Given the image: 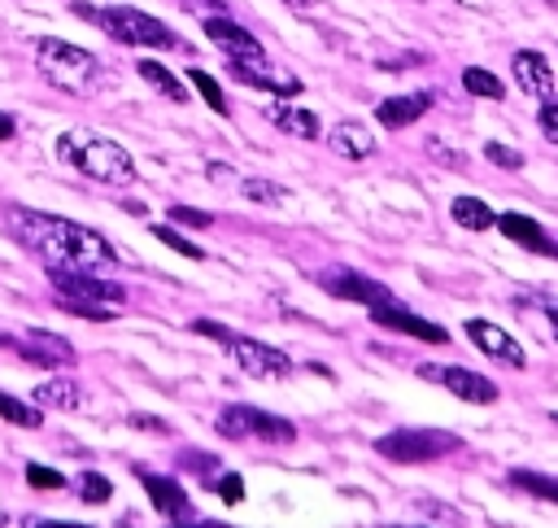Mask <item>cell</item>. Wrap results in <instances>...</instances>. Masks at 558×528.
Instances as JSON below:
<instances>
[{
  "instance_id": "6da1fadb",
  "label": "cell",
  "mask_w": 558,
  "mask_h": 528,
  "mask_svg": "<svg viewBox=\"0 0 558 528\" xmlns=\"http://www.w3.org/2000/svg\"><path fill=\"white\" fill-rule=\"evenodd\" d=\"M4 231L35 257L44 262V271L52 266H87V271H100V266H113L118 253L113 244L83 227V223H70V218H57V214H44V209H31V205H9L4 209Z\"/></svg>"
},
{
  "instance_id": "7a4b0ae2",
  "label": "cell",
  "mask_w": 558,
  "mask_h": 528,
  "mask_svg": "<svg viewBox=\"0 0 558 528\" xmlns=\"http://www.w3.org/2000/svg\"><path fill=\"white\" fill-rule=\"evenodd\" d=\"M52 153H57V161H65L70 170H78V175L92 179V183L122 188V183L135 179L131 153H126L118 140L100 135V131H83V127H78V131H61L57 144H52Z\"/></svg>"
},
{
  "instance_id": "3957f363",
  "label": "cell",
  "mask_w": 558,
  "mask_h": 528,
  "mask_svg": "<svg viewBox=\"0 0 558 528\" xmlns=\"http://www.w3.org/2000/svg\"><path fill=\"white\" fill-rule=\"evenodd\" d=\"M35 65H39V74H44L52 87H61V92H70V96H92V92L105 83L100 57L87 52V48H78V44H65V39H57V35L35 39Z\"/></svg>"
},
{
  "instance_id": "277c9868",
  "label": "cell",
  "mask_w": 558,
  "mask_h": 528,
  "mask_svg": "<svg viewBox=\"0 0 558 528\" xmlns=\"http://www.w3.org/2000/svg\"><path fill=\"white\" fill-rule=\"evenodd\" d=\"M74 13L87 17L92 26H100V31H105L109 39H118V44H131V48H157V52L179 48V35H174L161 17H153V13H144V9H131V4H109V9L74 4Z\"/></svg>"
},
{
  "instance_id": "5b68a950",
  "label": "cell",
  "mask_w": 558,
  "mask_h": 528,
  "mask_svg": "<svg viewBox=\"0 0 558 528\" xmlns=\"http://www.w3.org/2000/svg\"><path fill=\"white\" fill-rule=\"evenodd\" d=\"M192 332L222 340V345L231 349V358L240 362V371H244V375H253V380H288V375L296 371V367H292V358H288L283 349H275V345H266V340H253V336H240V332H231V327H222V323L196 319V323H192Z\"/></svg>"
},
{
  "instance_id": "8992f818",
  "label": "cell",
  "mask_w": 558,
  "mask_h": 528,
  "mask_svg": "<svg viewBox=\"0 0 558 528\" xmlns=\"http://www.w3.org/2000/svg\"><path fill=\"white\" fill-rule=\"evenodd\" d=\"M214 428L227 441H262V445H292L296 441V428L288 419H279V415H270L262 406H244V401L222 406Z\"/></svg>"
},
{
  "instance_id": "52a82bcc",
  "label": "cell",
  "mask_w": 558,
  "mask_h": 528,
  "mask_svg": "<svg viewBox=\"0 0 558 528\" xmlns=\"http://www.w3.org/2000/svg\"><path fill=\"white\" fill-rule=\"evenodd\" d=\"M458 449H462V436L440 432V428H397V432L375 441V454H384L392 463H436V458L458 454Z\"/></svg>"
},
{
  "instance_id": "ba28073f",
  "label": "cell",
  "mask_w": 558,
  "mask_h": 528,
  "mask_svg": "<svg viewBox=\"0 0 558 528\" xmlns=\"http://www.w3.org/2000/svg\"><path fill=\"white\" fill-rule=\"evenodd\" d=\"M48 279H52V292L65 297V301H87V305H122L126 301V288L122 284L100 279L87 266H52Z\"/></svg>"
},
{
  "instance_id": "9c48e42d",
  "label": "cell",
  "mask_w": 558,
  "mask_h": 528,
  "mask_svg": "<svg viewBox=\"0 0 558 528\" xmlns=\"http://www.w3.org/2000/svg\"><path fill=\"white\" fill-rule=\"evenodd\" d=\"M227 74L244 87H257V92H270V96H301V79L288 74L283 65L266 61L262 57H227Z\"/></svg>"
},
{
  "instance_id": "30bf717a",
  "label": "cell",
  "mask_w": 558,
  "mask_h": 528,
  "mask_svg": "<svg viewBox=\"0 0 558 528\" xmlns=\"http://www.w3.org/2000/svg\"><path fill=\"white\" fill-rule=\"evenodd\" d=\"M414 371H418L423 380H432V384L449 388V393H453V397H462V401H475V406H493V401H497V384H493L488 375H480V371L449 367V362H418Z\"/></svg>"
},
{
  "instance_id": "8fae6325",
  "label": "cell",
  "mask_w": 558,
  "mask_h": 528,
  "mask_svg": "<svg viewBox=\"0 0 558 528\" xmlns=\"http://www.w3.org/2000/svg\"><path fill=\"white\" fill-rule=\"evenodd\" d=\"M318 284L331 292V297H340V301H357V305H379V301H392V292L379 284V279H371V275H362V271H349V266H327V271H318Z\"/></svg>"
},
{
  "instance_id": "7c38bea8",
  "label": "cell",
  "mask_w": 558,
  "mask_h": 528,
  "mask_svg": "<svg viewBox=\"0 0 558 528\" xmlns=\"http://www.w3.org/2000/svg\"><path fill=\"white\" fill-rule=\"evenodd\" d=\"M0 345L17 349L35 367H74V349L57 332H22V336H0Z\"/></svg>"
},
{
  "instance_id": "4fadbf2b",
  "label": "cell",
  "mask_w": 558,
  "mask_h": 528,
  "mask_svg": "<svg viewBox=\"0 0 558 528\" xmlns=\"http://www.w3.org/2000/svg\"><path fill=\"white\" fill-rule=\"evenodd\" d=\"M371 323H379V327H392V332H405V336H414V340H427V345H445V340H449V332H445L440 323H427L423 314L405 310L397 297H392V301H379V305H371Z\"/></svg>"
},
{
  "instance_id": "5bb4252c",
  "label": "cell",
  "mask_w": 558,
  "mask_h": 528,
  "mask_svg": "<svg viewBox=\"0 0 558 528\" xmlns=\"http://www.w3.org/2000/svg\"><path fill=\"white\" fill-rule=\"evenodd\" d=\"M466 336H471V345H475L480 353L497 358L501 367H514V371H523V367H527L523 345H519L506 327H497V323H488V319H471V323H466Z\"/></svg>"
},
{
  "instance_id": "9a60e30c",
  "label": "cell",
  "mask_w": 558,
  "mask_h": 528,
  "mask_svg": "<svg viewBox=\"0 0 558 528\" xmlns=\"http://www.w3.org/2000/svg\"><path fill=\"white\" fill-rule=\"evenodd\" d=\"M510 74H514L519 92H527L532 100L554 96V70H549L545 52H536V48H519V52L510 57Z\"/></svg>"
},
{
  "instance_id": "2e32d148",
  "label": "cell",
  "mask_w": 558,
  "mask_h": 528,
  "mask_svg": "<svg viewBox=\"0 0 558 528\" xmlns=\"http://www.w3.org/2000/svg\"><path fill=\"white\" fill-rule=\"evenodd\" d=\"M140 480H144V489H148V502H153L166 519H174V524L196 519L192 497H187V489H183L179 480H170V476H153V471H140Z\"/></svg>"
},
{
  "instance_id": "e0dca14e",
  "label": "cell",
  "mask_w": 558,
  "mask_h": 528,
  "mask_svg": "<svg viewBox=\"0 0 558 528\" xmlns=\"http://www.w3.org/2000/svg\"><path fill=\"white\" fill-rule=\"evenodd\" d=\"M432 105H436V92H405V96H388V100H379V105H375V118H379V127L401 131V127L418 122Z\"/></svg>"
},
{
  "instance_id": "ac0fdd59",
  "label": "cell",
  "mask_w": 558,
  "mask_h": 528,
  "mask_svg": "<svg viewBox=\"0 0 558 528\" xmlns=\"http://www.w3.org/2000/svg\"><path fill=\"white\" fill-rule=\"evenodd\" d=\"M205 35H209V44L214 48H222L227 57H262L266 48L257 44V35H248L240 22H231V17H205Z\"/></svg>"
},
{
  "instance_id": "d6986e66",
  "label": "cell",
  "mask_w": 558,
  "mask_h": 528,
  "mask_svg": "<svg viewBox=\"0 0 558 528\" xmlns=\"http://www.w3.org/2000/svg\"><path fill=\"white\" fill-rule=\"evenodd\" d=\"M327 148H331L336 157H344V161H366V157L375 153V135H371L366 122L344 118V122H336V127L327 131Z\"/></svg>"
},
{
  "instance_id": "ffe728a7",
  "label": "cell",
  "mask_w": 558,
  "mask_h": 528,
  "mask_svg": "<svg viewBox=\"0 0 558 528\" xmlns=\"http://www.w3.org/2000/svg\"><path fill=\"white\" fill-rule=\"evenodd\" d=\"M497 227H501L506 240H514V244H523V249H532V253H554V257H558V244H554V240L545 236V227L532 223L527 214H497Z\"/></svg>"
},
{
  "instance_id": "44dd1931",
  "label": "cell",
  "mask_w": 558,
  "mask_h": 528,
  "mask_svg": "<svg viewBox=\"0 0 558 528\" xmlns=\"http://www.w3.org/2000/svg\"><path fill=\"white\" fill-rule=\"evenodd\" d=\"M266 118H270L279 131L296 135V140H318V118H314L310 109H301V105H283V100H275V105H266Z\"/></svg>"
},
{
  "instance_id": "7402d4cb",
  "label": "cell",
  "mask_w": 558,
  "mask_h": 528,
  "mask_svg": "<svg viewBox=\"0 0 558 528\" xmlns=\"http://www.w3.org/2000/svg\"><path fill=\"white\" fill-rule=\"evenodd\" d=\"M35 401L48 406V410H78L83 406V388L70 375H52V380L35 384Z\"/></svg>"
},
{
  "instance_id": "603a6c76",
  "label": "cell",
  "mask_w": 558,
  "mask_h": 528,
  "mask_svg": "<svg viewBox=\"0 0 558 528\" xmlns=\"http://www.w3.org/2000/svg\"><path fill=\"white\" fill-rule=\"evenodd\" d=\"M135 74L153 87V92H161L166 100H174V105H183L187 100V87L174 79V70H166L161 61H153V57H144V61H135Z\"/></svg>"
},
{
  "instance_id": "cb8c5ba5",
  "label": "cell",
  "mask_w": 558,
  "mask_h": 528,
  "mask_svg": "<svg viewBox=\"0 0 558 528\" xmlns=\"http://www.w3.org/2000/svg\"><path fill=\"white\" fill-rule=\"evenodd\" d=\"M449 214H453V223L466 227V231H488V227H497V214H493L480 196H453Z\"/></svg>"
},
{
  "instance_id": "d4e9b609",
  "label": "cell",
  "mask_w": 558,
  "mask_h": 528,
  "mask_svg": "<svg viewBox=\"0 0 558 528\" xmlns=\"http://www.w3.org/2000/svg\"><path fill=\"white\" fill-rule=\"evenodd\" d=\"M506 480H510L514 489H523V493H532V497H545V502H554V506H558V476H545V471H527V467H514Z\"/></svg>"
},
{
  "instance_id": "484cf974",
  "label": "cell",
  "mask_w": 558,
  "mask_h": 528,
  "mask_svg": "<svg viewBox=\"0 0 558 528\" xmlns=\"http://www.w3.org/2000/svg\"><path fill=\"white\" fill-rule=\"evenodd\" d=\"M187 83H192V87H196V92L205 96V105H209L214 113H222V118L231 113V105H227V96H222V87H218V79H214L209 70H201V65H192V70H187Z\"/></svg>"
},
{
  "instance_id": "4316f807",
  "label": "cell",
  "mask_w": 558,
  "mask_h": 528,
  "mask_svg": "<svg viewBox=\"0 0 558 528\" xmlns=\"http://www.w3.org/2000/svg\"><path fill=\"white\" fill-rule=\"evenodd\" d=\"M462 87H466L471 96H484V100H501V96H506L501 79L488 74V70H480V65H466V70H462Z\"/></svg>"
},
{
  "instance_id": "83f0119b",
  "label": "cell",
  "mask_w": 558,
  "mask_h": 528,
  "mask_svg": "<svg viewBox=\"0 0 558 528\" xmlns=\"http://www.w3.org/2000/svg\"><path fill=\"white\" fill-rule=\"evenodd\" d=\"M240 192L248 196V201H257V205H283L288 201V188L283 183H275V179H240Z\"/></svg>"
},
{
  "instance_id": "f1b7e54d",
  "label": "cell",
  "mask_w": 558,
  "mask_h": 528,
  "mask_svg": "<svg viewBox=\"0 0 558 528\" xmlns=\"http://www.w3.org/2000/svg\"><path fill=\"white\" fill-rule=\"evenodd\" d=\"M0 419L4 423H17V428H39L44 423V415L35 406H26L22 397H9V393H0Z\"/></svg>"
},
{
  "instance_id": "f546056e",
  "label": "cell",
  "mask_w": 558,
  "mask_h": 528,
  "mask_svg": "<svg viewBox=\"0 0 558 528\" xmlns=\"http://www.w3.org/2000/svg\"><path fill=\"white\" fill-rule=\"evenodd\" d=\"M74 484H78V497H83L87 506H105V502L113 497V484H109L100 471H83Z\"/></svg>"
},
{
  "instance_id": "4dcf8cb0",
  "label": "cell",
  "mask_w": 558,
  "mask_h": 528,
  "mask_svg": "<svg viewBox=\"0 0 558 528\" xmlns=\"http://www.w3.org/2000/svg\"><path fill=\"white\" fill-rule=\"evenodd\" d=\"M153 236H157L161 244H170L174 253H183V257H196V262L205 257V249H201V244H192L187 236H179V231H174V227H166V223H157V227H153Z\"/></svg>"
},
{
  "instance_id": "1f68e13d",
  "label": "cell",
  "mask_w": 558,
  "mask_h": 528,
  "mask_svg": "<svg viewBox=\"0 0 558 528\" xmlns=\"http://www.w3.org/2000/svg\"><path fill=\"white\" fill-rule=\"evenodd\" d=\"M57 305L65 314H74V319H96V323H109L113 319V305H87V301H65V297H57Z\"/></svg>"
},
{
  "instance_id": "d6a6232c",
  "label": "cell",
  "mask_w": 558,
  "mask_h": 528,
  "mask_svg": "<svg viewBox=\"0 0 558 528\" xmlns=\"http://www.w3.org/2000/svg\"><path fill=\"white\" fill-rule=\"evenodd\" d=\"M26 484L31 489H65V476L44 467V463H26Z\"/></svg>"
},
{
  "instance_id": "836d02e7",
  "label": "cell",
  "mask_w": 558,
  "mask_h": 528,
  "mask_svg": "<svg viewBox=\"0 0 558 528\" xmlns=\"http://www.w3.org/2000/svg\"><path fill=\"white\" fill-rule=\"evenodd\" d=\"M484 157H488L493 166H506V170H519V166H523V153H519V148H506V144H497V140L484 144Z\"/></svg>"
},
{
  "instance_id": "e575fe53",
  "label": "cell",
  "mask_w": 558,
  "mask_h": 528,
  "mask_svg": "<svg viewBox=\"0 0 558 528\" xmlns=\"http://www.w3.org/2000/svg\"><path fill=\"white\" fill-rule=\"evenodd\" d=\"M214 489H218V497H222L227 506H240V502H244V480H240L235 471L218 476V480H214Z\"/></svg>"
},
{
  "instance_id": "d590c367",
  "label": "cell",
  "mask_w": 558,
  "mask_h": 528,
  "mask_svg": "<svg viewBox=\"0 0 558 528\" xmlns=\"http://www.w3.org/2000/svg\"><path fill=\"white\" fill-rule=\"evenodd\" d=\"M536 122H541L545 140H554V144H558V96H545V100H541V109H536Z\"/></svg>"
},
{
  "instance_id": "8d00e7d4",
  "label": "cell",
  "mask_w": 558,
  "mask_h": 528,
  "mask_svg": "<svg viewBox=\"0 0 558 528\" xmlns=\"http://www.w3.org/2000/svg\"><path fill=\"white\" fill-rule=\"evenodd\" d=\"M179 463H183L187 471H196V476H209V471L218 467V458H214V454H205V449H183V454H179Z\"/></svg>"
},
{
  "instance_id": "74e56055",
  "label": "cell",
  "mask_w": 558,
  "mask_h": 528,
  "mask_svg": "<svg viewBox=\"0 0 558 528\" xmlns=\"http://www.w3.org/2000/svg\"><path fill=\"white\" fill-rule=\"evenodd\" d=\"M427 153H432L440 166H453V170H462V166H466V153H453V148H445V140H427Z\"/></svg>"
},
{
  "instance_id": "f35d334b",
  "label": "cell",
  "mask_w": 558,
  "mask_h": 528,
  "mask_svg": "<svg viewBox=\"0 0 558 528\" xmlns=\"http://www.w3.org/2000/svg\"><path fill=\"white\" fill-rule=\"evenodd\" d=\"M170 218L174 223H187V227H209V214H201L192 205H170Z\"/></svg>"
},
{
  "instance_id": "ab89813d",
  "label": "cell",
  "mask_w": 558,
  "mask_h": 528,
  "mask_svg": "<svg viewBox=\"0 0 558 528\" xmlns=\"http://www.w3.org/2000/svg\"><path fill=\"white\" fill-rule=\"evenodd\" d=\"M536 301V310L549 319V327H554V340H558V297H532Z\"/></svg>"
},
{
  "instance_id": "60d3db41",
  "label": "cell",
  "mask_w": 558,
  "mask_h": 528,
  "mask_svg": "<svg viewBox=\"0 0 558 528\" xmlns=\"http://www.w3.org/2000/svg\"><path fill=\"white\" fill-rule=\"evenodd\" d=\"M131 423H135V428H148V432H166V423L153 419V415H131Z\"/></svg>"
},
{
  "instance_id": "b9f144b4",
  "label": "cell",
  "mask_w": 558,
  "mask_h": 528,
  "mask_svg": "<svg viewBox=\"0 0 558 528\" xmlns=\"http://www.w3.org/2000/svg\"><path fill=\"white\" fill-rule=\"evenodd\" d=\"M418 511H427V515H440V519H458V511H449V506H436V502H418Z\"/></svg>"
},
{
  "instance_id": "7bdbcfd3",
  "label": "cell",
  "mask_w": 558,
  "mask_h": 528,
  "mask_svg": "<svg viewBox=\"0 0 558 528\" xmlns=\"http://www.w3.org/2000/svg\"><path fill=\"white\" fill-rule=\"evenodd\" d=\"M288 9H296V13H314V9H323V0H283Z\"/></svg>"
},
{
  "instance_id": "ee69618b",
  "label": "cell",
  "mask_w": 558,
  "mask_h": 528,
  "mask_svg": "<svg viewBox=\"0 0 558 528\" xmlns=\"http://www.w3.org/2000/svg\"><path fill=\"white\" fill-rule=\"evenodd\" d=\"M13 131H17L13 113H0V140H13Z\"/></svg>"
},
{
  "instance_id": "f6af8a7d",
  "label": "cell",
  "mask_w": 558,
  "mask_h": 528,
  "mask_svg": "<svg viewBox=\"0 0 558 528\" xmlns=\"http://www.w3.org/2000/svg\"><path fill=\"white\" fill-rule=\"evenodd\" d=\"M545 4H549V9H558V0H545Z\"/></svg>"
},
{
  "instance_id": "bcb514c9",
  "label": "cell",
  "mask_w": 558,
  "mask_h": 528,
  "mask_svg": "<svg viewBox=\"0 0 558 528\" xmlns=\"http://www.w3.org/2000/svg\"><path fill=\"white\" fill-rule=\"evenodd\" d=\"M549 419H554V423H558V410H554V415H549Z\"/></svg>"
}]
</instances>
